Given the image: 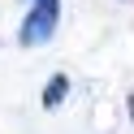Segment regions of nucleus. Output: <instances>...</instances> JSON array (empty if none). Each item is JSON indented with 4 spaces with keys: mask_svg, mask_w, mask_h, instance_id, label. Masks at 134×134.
Returning <instances> with one entry per match:
<instances>
[{
    "mask_svg": "<svg viewBox=\"0 0 134 134\" xmlns=\"http://www.w3.org/2000/svg\"><path fill=\"white\" fill-rule=\"evenodd\" d=\"M56 18H61V0H30V13H26V22H22V43L35 48V43H43V39H52Z\"/></svg>",
    "mask_w": 134,
    "mask_h": 134,
    "instance_id": "nucleus-1",
    "label": "nucleus"
},
{
    "mask_svg": "<svg viewBox=\"0 0 134 134\" xmlns=\"http://www.w3.org/2000/svg\"><path fill=\"white\" fill-rule=\"evenodd\" d=\"M65 95H69V78H65V74H56V78L48 82V91H43V108H56Z\"/></svg>",
    "mask_w": 134,
    "mask_h": 134,
    "instance_id": "nucleus-2",
    "label": "nucleus"
},
{
    "mask_svg": "<svg viewBox=\"0 0 134 134\" xmlns=\"http://www.w3.org/2000/svg\"><path fill=\"white\" fill-rule=\"evenodd\" d=\"M130 117H134V95H130Z\"/></svg>",
    "mask_w": 134,
    "mask_h": 134,
    "instance_id": "nucleus-3",
    "label": "nucleus"
}]
</instances>
